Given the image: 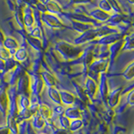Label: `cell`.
<instances>
[{
    "instance_id": "23",
    "label": "cell",
    "mask_w": 134,
    "mask_h": 134,
    "mask_svg": "<svg viewBox=\"0 0 134 134\" xmlns=\"http://www.w3.org/2000/svg\"><path fill=\"white\" fill-rule=\"evenodd\" d=\"M38 110L40 112V116L43 117L44 119H49L50 116H51V111L45 105H40Z\"/></svg>"
},
{
    "instance_id": "12",
    "label": "cell",
    "mask_w": 134,
    "mask_h": 134,
    "mask_svg": "<svg viewBox=\"0 0 134 134\" xmlns=\"http://www.w3.org/2000/svg\"><path fill=\"white\" fill-rule=\"evenodd\" d=\"M60 94L62 104L66 105V106H71V105L75 103V96L73 94H71L66 91H60Z\"/></svg>"
},
{
    "instance_id": "4",
    "label": "cell",
    "mask_w": 134,
    "mask_h": 134,
    "mask_svg": "<svg viewBox=\"0 0 134 134\" xmlns=\"http://www.w3.org/2000/svg\"><path fill=\"white\" fill-rule=\"evenodd\" d=\"M42 20L51 28L55 29H60L64 27V24L61 21L58 19V17L54 14H49V13H44L42 15Z\"/></svg>"
},
{
    "instance_id": "29",
    "label": "cell",
    "mask_w": 134,
    "mask_h": 134,
    "mask_svg": "<svg viewBox=\"0 0 134 134\" xmlns=\"http://www.w3.org/2000/svg\"><path fill=\"white\" fill-rule=\"evenodd\" d=\"M34 127L38 128V129H41L44 127V119L40 116H35V120H34Z\"/></svg>"
},
{
    "instance_id": "34",
    "label": "cell",
    "mask_w": 134,
    "mask_h": 134,
    "mask_svg": "<svg viewBox=\"0 0 134 134\" xmlns=\"http://www.w3.org/2000/svg\"><path fill=\"white\" fill-rule=\"evenodd\" d=\"M133 5H134V3H133Z\"/></svg>"
},
{
    "instance_id": "2",
    "label": "cell",
    "mask_w": 134,
    "mask_h": 134,
    "mask_svg": "<svg viewBox=\"0 0 134 134\" xmlns=\"http://www.w3.org/2000/svg\"><path fill=\"white\" fill-rule=\"evenodd\" d=\"M108 67V60L107 59H99L95 60L89 66V72L93 75H97L100 76V74H103L107 71Z\"/></svg>"
},
{
    "instance_id": "24",
    "label": "cell",
    "mask_w": 134,
    "mask_h": 134,
    "mask_svg": "<svg viewBox=\"0 0 134 134\" xmlns=\"http://www.w3.org/2000/svg\"><path fill=\"white\" fill-rule=\"evenodd\" d=\"M98 8H100V10H102L104 12L107 13L109 14H111V13L112 12V8H111V3L109 1H107V0L99 1L98 2Z\"/></svg>"
},
{
    "instance_id": "18",
    "label": "cell",
    "mask_w": 134,
    "mask_h": 134,
    "mask_svg": "<svg viewBox=\"0 0 134 134\" xmlns=\"http://www.w3.org/2000/svg\"><path fill=\"white\" fill-rule=\"evenodd\" d=\"M49 96L54 103H56L58 105H61V99H60V91L57 89H55L54 87H49Z\"/></svg>"
},
{
    "instance_id": "21",
    "label": "cell",
    "mask_w": 134,
    "mask_h": 134,
    "mask_svg": "<svg viewBox=\"0 0 134 134\" xmlns=\"http://www.w3.org/2000/svg\"><path fill=\"white\" fill-rule=\"evenodd\" d=\"M41 77H42V79H43L44 83H45L46 85L49 86V88L54 87V86H55L56 81H55V79H54V77L50 73H48V72L42 73Z\"/></svg>"
},
{
    "instance_id": "3",
    "label": "cell",
    "mask_w": 134,
    "mask_h": 134,
    "mask_svg": "<svg viewBox=\"0 0 134 134\" xmlns=\"http://www.w3.org/2000/svg\"><path fill=\"white\" fill-rule=\"evenodd\" d=\"M98 37V30L97 29H91L81 34L77 39H75V43L76 44H82L86 42H89L91 40H96Z\"/></svg>"
},
{
    "instance_id": "1",
    "label": "cell",
    "mask_w": 134,
    "mask_h": 134,
    "mask_svg": "<svg viewBox=\"0 0 134 134\" xmlns=\"http://www.w3.org/2000/svg\"><path fill=\"white\" fill-rule=\"evenodd\" d=\"M56 50L66 60H72L83 54V49L66 42H60L56 45Z\"/></svg>"
},
{
    "instance_id": "8",
    "label": "cell",
    "mask_w": 134,
    "mask_h": 134,
    "mask_svg": "<svg viewBox=\"0 0 134 134\" xmlns=\"http://www.w3.org/2000/svg\"><path fill=\"white\" fill-rule=\"evenodd\" d=\"M90 15L92 19H94L100 22H107L109 19L111 18V14H109L107 13L100 10V8H95V9L91 10L90 13Z\"/></svg>"
},
{
    "instance_id": "5",
    "label": "cell",
    "mask_w": 134,
    "mask_h": 134,
    "mask_svg": "<svg viewBox=\"0 0 134 134\" xmlns=\"http://www.w3.org/2000/svg\"><path fill=\"white\" fill-rule=\"evenodd\" d=\"M98 91L102 99L103 100H107V97L109 95L108 91V86L107 81V77L105 75V73L100 74L99 76V86H98Z\"/></svg>"
},
{
    "instance_id": "33",
    "label": "cell",
    "mask_w": 134,
    "mask_h": 134,
    "mask_svg": "<svg viewBox=\"0 0 134 134\" xmlns=\"http://www.w3.org/2000/svg\"><path fill=\"white\" fill-rule=\"evenodd\" d=\"M9 132L8 127H0V134H9Z\"/></svg>"
},
{
    "instance_id": "35",
    "label": "cell",
    "mask_w": 134,
    "mask_h": 134,
    "mask_svg": "<svg viewBox=\"0 0 134 134\" xmlns=\"http://www.w3.org/2000/svg\"><path fill=\"white\" fill-rule=\"evenodd\" d=\"M133 134H134V132H133Z\"/></svg>"
},
{
    "instance_id": "14",
    "label": "cell",
    "mask_w": 134,
    "mask_h": 134,
    "mask_svg": "<svg viewBox=\"0 0 134 134\" xmlns=\"http://www.w3.org/2000/svg\"><path fill=\"white\" fill-rule=\"evenodd\" d=\"M45 7H46V10H47L48 13L54 14V15L60 14V13L62 12V8H61L60 4L56 2H54V1L48 2L47 5H46Z\"/></svg>"
},
{
    "instance_id": "16",
    "label": "cell",
    "mask_w": 134,
    "mask_h": 134,
    "mask_svg": "<svg viewBox=\"0 0 134 134\" xmlns=\"http://www.w3.org/2000/svg\"><path fill=\"white\" fill-rule=\"evenodd\" d=\"M3 47L6 48L8 50L15 49V51H16V50L19 48L18 42H17L16 40H14V38H12V37H6L5 39L3 40Z\"/></svg>"
},
{
    "instance_id": "31",
    "label": "cell",
    "mask_w": 134,
    "mask_h": 134,
    "mask_svg": "<svg viewBox=\"0 0 134 134\" xmlns=\"http://www.w3.org/2000/svg\"><path fill=\"white\" fill-rule=\"evenodd\" d=\"M10 57H11V54L9 50L4 47H2L0 49V58L3 59V60H8Z\"/></svg>"
},
{
    "instance_id": "15",
    "label": "cell",
    "mask_w": 134,
    "mask_h": 134,
    "mask_svg": "<svg viewBox=\"0 0 134 134\" xmlns=\"http://www.w3.org/2000/svg\"><path fill=\"white\" fill-rule=\"evenodd\" d=\"M0 110L4 114L8 110V96L5 91H0Z\"/></svg>"
},
{
    "instance_id": "19",
    "label": "cell",
    "mask_w": 134,
    "mask_h": 134,
    "mask_svg": "<svg viewBox=\"0 0 134 134\" xmlns=\"http://www.w3.org/2000/svg\"><path fill=\"white\" fill-rule=\"evenodd\" d=\"M29 103H30V102H29V97L24 95L20 96L18 100H17V106L19 107V111L25 110V109H28L29 107Z\"/></svg>"
},
{
    "instance_id": "20",
    "label": "cell",
    "mask_w": 134,
    "mask_h": 134,
    "mask_svg": "<svg viewBox=\"0 0 134 134\" xmlns=\"http://www.w3.org/2000/svg\"><path fill=\"white\" fill-rule=\"evenodd\" d=\"M125 18V16L123 14H113L111 15V18L109 19L107 21V23L109 24V26L113 27L114 25L119 24L121 22H122L123 19Z\"/></svg>"
},
{
    "instance_id": "32",
    "label": "cell",
    "mask_w": 134,
    "mask_h": 134,
    "mask_svg": "<svg viewBox=\"0 0 134 134\" xmlns=\"http://www.w3.org/2000/svg\"><path fill=\"white\" fill-rule=\"evenodd\" d=\"M127 102L130 106H134V89L128 92L127 96Z\"/></svg>"
},
{
    "instance_id": "6",
    "label": "cell",
    "mask_w": 134,
    "mask_h": 134,
    "mask_svg": "<svg viewBox=\"0 0 134 134\" xmlns=\"http://www.w3.org/2000/svg\"><path fill=\"white\" fill-rule=\"evenodd\" d=\"M121 91H122V87H118L109 93L107 97V103L111 108H114L118 105Z\"/></svg>"
},
{
    "instance_id": "27",
    "label": "cell",
    "mask_w": 134,
    "mask_h": 134,
    "mask_svg": "<svg viewBox=\"0 0 134 134\" xmlns=\"http://www.w3.org/2000/svg\"><path fill=\"white\" fill-rule=\"evenodd\" d=\"M134 49V36L129 37L124 40L122 50H133Z\"/></svg>"
},
{
    "instance_id": "11",
    "label": "cell",
    "mask_w": 134,
    "mask_h": 134,
    "mask_svg": "<svg viewBox=\"0 0 134 134\" xmlns=\"http://www.w3.org/2000/svg\"><path fill=\"white\" fill-rule=\"evenodd\" d=\"M64 116H65L67 118H69L70 121L81 118V114L80 109L78 107H70L69 108H67L65 111Z\"/></svg>"
},
{
    "instance_id": "17",
    "label": "cell",
    "mask_w": 134,
    "mask_h": 134,
    "mask_svg": "<svg viewBox=\"0 0 134 134\" xmlns=\"http://www.w3.org/2000/svg\"><path fill=\"white\" fill-rule=\"evenodd\" d=\"M73 26H74V29H75V30L78 31L81 34L89 30V29H93L91 24H86V23H83V22H80V21H73Z\"/></svg>"
},
{
    "instance_id": "25",
    "label": "cell",
    "mask_w": 134,
    "mask_h": 134,
    "mask_svg": "<svg viewBox=\"0 0 134 134\" xmlns=\"http://www.w3.org/2000/svg\"><path fill=\"white\" fill-rule=\"evenodd\" d=\"M83 126V121L81 119H76V120H72L70 121V128L69 130L70 132H75L78 131L79 129H81Z\"/></svg>"
},
{
    "instance_id": "30",
    "label": "cell",
    "mask_w": 134,
    "mask_h": 134,
    "mask_svg": "<svg viewBox=\"0 0 134 134\" xmlns=\"http://www.w3.org/2000/svg\"><path fill=\"white\" fill-rule=\"evenodd\" d=\"M60 126L62 127V129H69L70 125V120L69 118H67L65 116H60Z\"/></svg>"
},
{
    "instance_id": "7",
    "label": "cell",
    "mask_w": 134,
    "mask_h": 134,
    "mask_svg": "<svg viewBox=\"0 0 134 134\" xmlns=\"http://www.w3.org/2000/svg\"><path fill=\"white\" fill-rule=\"evenodd\" d=\"M85 91L87 96H90L91 97H94L98 91V85L94 79L88 77L85 82Z\"/></svg>"
},
{
    "instance_id": "26",
    "label": "cell",
    "mask_w": 134,
    "mask_h": 134,
    "mask_svg": "<svg viewBox=\"0 0 134 134\" xmlns=\"http://www.w3.org/2000/svg\"><path fill=\"white\" fill-rule=\"evenodd\" d=\"M27 52L24 49H21L19 48L18 49L15 51L14 54V59L18 61H24L25 59L27 58Z\"/></svg>"
},
{
    "instance_id": "28",
    "label": "cell",
    "mask_w": 134,
    "mask_h": 134,
    "mask_svg": "<svg viewBox=\"0 0 134 134\" xmlns=\"http://www.w3.org/2000/svg\"><path fill=\"white\" fill-rule=\"evenodd\" d=\"M8 127L9 131H12L13 132H18V127H17L14 116H10L8 118Z\"/></svg>"
},
{
    "instance_id": "10",
    "label": "cell",
    "mask_w": 134,
    "mask_h": 134,
    "mask_svg": "<svg viewBox=\"0 0 134 134\" xmlns=\"http://www.w3.org/2000/svg\"><path fill=\"white\" fill-rule=\"evenodd\" d=\"M123 44H124V40H120L109 46L108 50H109V54L111 56V60H114L116 58L117 54L122 49Z\"/></svg>"
},
{
    "instance_id": "13",
    "label": "cell",
    "mask_w": 134,
    "mask_h": 134,
    "mask_svg": "<svg viewBox=\"0 0 134 134\" xmlns=\"http://www.w3.org/2000/svg\"><path fill=\"white\" fill-rule=\"evenodd\" d=\"M23 23L26 27H31L35 23V18H34L33 12L30 8L24 9L23 11Z\"/></svg>"
},
{
    "instance_id": "9",
    "label": "cell",
    "mask_w": 134,
    "mask_h": 134,
    "mask_svg": "<svg viewBox=\"0 0 134 134\" xmlns=\"http://www.w3.org/2000/svg\"><path fill=\"white\" fill-rule=\"evenodd\" d=\"M121 39V34L116 33V34H111V35H109L107 36H104L102 38H100L98 41L99 44H102V45H111L112 44H114L115 42L118 41Z\"/></svg>"
},
{
    "instance_id": "22",
    "label": "cell",
    "mask_w": 134,
    "mask_h": 134,
    "mask_svg": "<svg viewBox=\"0 0 134 134\" xmlns=\"http://www.w3.org/2000/svg\"><path fill=\"white\" fill-rule=\"evenodd\" d=\"M122 76L127 81H132L134 79V61L131 63L122 73Z\"/></svg>"
}]
</instances>
